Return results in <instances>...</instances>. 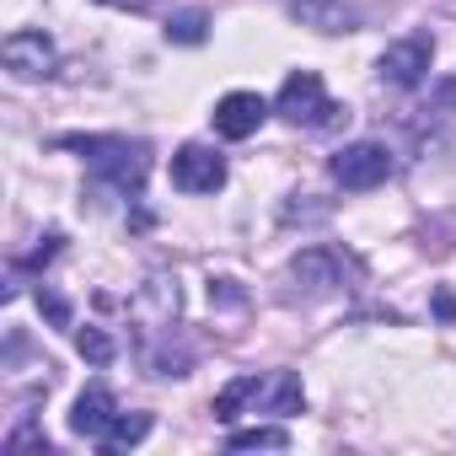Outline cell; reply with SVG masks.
Listing matches in <instances>:
<instances>
[{
  "mask_svg": "<svg viewBox=\"0 0 456 456\" xmlns=\"http://www.w3.org/2000/svg\"><path fill=\"white\" fill-rule=\"evenodd\" d=\"M274 113H280L285 124H296V129H328V124H338V113H349V108H338V102L328 97V86H322L317 70H296V76H285V86H280V97H274Z\"/></svg>",
  "mask_w": 456,
  "mask_h": 456,
  "instance_id": "obj_1",
  "label": "cell"
},
{
  "mask_svg": "<svg viewBox=\"0 0 456 456\" xmlns=\"http://www.w3.org/2000/svg\"><path fill=\"white\" fill-rule=\"evenodd\" d=\"M429 65H435V38H429V33H408V38L387 44L381 60H376L381 81H392V86H403V92L419 86V81L429 76Z\"/></svg>",
  "mask_w": 456,
  "mask_h": 456,
  "instance_id": "obj_2",
  "label": "cell"
},
{
  "mask_svg": "<svg viewBox=\"0 0 456 456\" xmlns=\"http://www.w3.org/2000/svg\"><path fill=\"white\" fill-rule=\"evenodd\" d=\"M328 167H333V177H338L349 193H365V188L387 183V172H392V151L376 145V140H354V145H344Z\"/></svg>",
  "mask_w": 456,
  "mask_h": 456,
  "instance_id": "obj_3",
  "label": "cell"
},
{
  "mask_svg": "<svg viewBox=\"0 0 456 456\" xmlns=\"http://www.w3.org/2000/svg\"><path fill=\"white\" fill-rule=\"evenodd\" d=\"M225 183V156L209 145H183L172 151V188L183 193H215Z\"/></svg>",
  "mask_w": 456,
  "mask_h": 456,
  "instance_id": "obj_4",
  "label": "cell"
},
{
  "mask_svg": "<svg viewBox=\"0 0 456 456\" xmlns=\"http://www.w3.org/2000/svg\"><path fill=\"white\" fill-rule=\"evenodd\" d=\"M209 118H215V134H220V140H248V134H258V124L269 118V102H264L258 92H225Z\"/></svg>",
  "mask_w": 456,
  "mask_h": 456,
  "instance_id": "obj_5",
  "label": "cell"
},
{
  "mask_svg": "<svg viewBox=\"0 0 456 456\" xmlns=\"http://www.w3.org/2000/svg\"><path fill=\"white\" fill-rule=\"evenodd\" d=\"M0 60H6V70H12V76L38 81V76H49V70H54V44H49L44 33L22 28V33H6V44H0Z\"/></svg>",
  "mask_w": 456,
  "mask_h": 456,
  "instance_id": "obj_6",
  "label": "cell"
},
{
  "mask_svg": "<svg viewBox=\"0 0 456 456\" xmlns=\"http://www.w3.org/2000/svg\"><path fill=\"white\" fill-rule=\"evenodd\" d=\"M290 280H296L306 296H328V290L344 285V258H338L333 248H306V253L290 258Z\"/></svg>",
  "mask_w": 456,
  "mask_h": 456,
  "instance_id": "obj_7",
  "label": "cell"
},
{
  "mask_svg": "<svg viewBox=\"0 0 456 456\" xmlns=\"http://www.w3.org/2000/svg\"><path fill=\"white\" fill-rule=\"evenodd\" d=\"M113 419H118V397H113L102 381H92V387L76 397V408H70V429L86 435V440H102Z\"/></svg>",
  "mask_w": 456,
  "mask_h": 456,
  "instance_id": "obj_8",
  "label": "cell"
},
{
  "mask_svg": "<svg viewBox=\"0 0 456 456\" xmlns=\"http://www.w3.org/2000/svg\"><path fill=\"white\" fill-rule=\"evenodd\" d=\"M290 17L306 22V28H317V33H354L360 28V12L344 6V0H296Z\"/></svg>",
  "mask_w": 456,
  "mask_h": 456,
  "instance_id": "obj_9",
  "label": "cell"
},
{
  "mask_svg": "<svg viewBox=\"0 0 456 456\" xmlns=\"http://www.w3.org/2000/svg\"><path fill=\"white\" fill-rule=\"evenodd\" d=\"M301 403H306V392H301V376L296 370H269L264 376V397H258V408L264 413H301Z\"/></svg>",
  "mask_w": 456,
  "mask_h": 456,
  "instance_id": "obj_10",
  "label": "cell"
},
{
  "mask_svg": "<svg viewBox=\"0 0 456 456\" xmlns=\"http://www.w3.org/2000/svg\"><path fill=\"white\" fill-rule=\"evenodd\" d=\"M258 397H264V376H237V381H225V387L215 392V419L232 424V419H242L248 403H253V413H258Z\"/></svg>",
  "mask_w": 456,
  "mask_h": 456,
  "instance_id": "obj_11",
  "label": "cell"
},
{
  "mask_svg": "<svg viewBox=\"0 0 456 456\" xmlns=\"http://www.w3.org/2000/svg\"><path fill=\"white\" fill-rule=\"evenodd\" d=\"M225 445L232 451H290V429L285 424H253V429H237Z\"/></svg>",
  "mask_w": 456,
  "mask_h": 456,
  "instance_id": "obj_12",
  "label": "cell"
},
{
  "mask_svg": "<svg viewBox=\"0 0 456 456\" xmlns=\"http://www.w3.org/2000/svg\"><path fill=\"white\" fill-rule=\"evenodd\" d=\"M151 435V413H118L113 424H108V435H102V451H129V445H140Z\"/></svg>",
  "mask_w": 456,
  "mask_h": 456,
  "instance_id": "obj_13",
  "label": "cell"
},
{
  "mask_svg": "<svg viewBox=\"0 0 456 456\" xmlns=\"http://www.w3.org/2000/svg\"><path fill=\"white\" fill-rule=\"evenodd\" d=\"M204 28H209V17H204L199 6H188V12H177V17L167 22V38H172V44H204Z\"/></svg>",
  "mask_w": 456,
  "mask_h": 456,
  "instance_id": "obj_14",
  "label": "cell"
},
{
  "mask_svg": "<svg viewBox=\"0 0 456 456\" xmlns=\"http://www.w3.org/2000/svg\"><path fill=\"white\" fill-rule=\"evenodd\" d=\"M76 349H81V360H92V365H108V360H113V338H108L102 328H81V333H76Z\"/></svg>",
  "mask_w": 456,
  "mask_h": 456,
  "instance_id": "obj_15",
  "label": "cell"
},
{
  "mask_svg": "<svg viewBox=\"0 0 456 456\" xmlns=\"http://www.w3.org/2000/svg\"><path fill=\"white\" fill-rule=\"evenodd\" d=\"M38 306L49 312V322H54V328H65V322H70V306H65L60 296H49V290H38Z\"/></svg>",
  "mask_w": 456,
  "mask_h": 456,
  "instance_id": "obj_16",
  "label": "cell"
},
{
  "mask_svg": "<svg viewBox=\"0 0 456 456\" xmlns=\"http://www.w3.org/2000/svg\"><path fill=\"white\" fill-rule=\"evenodd\" d=\"M113 6H129V12H145V6H156V0H113Z\"/></svg>",
  "mask_w": 456,
  "mask_h": 456,
  "instance_id": "obj_17",
  "label": "cell"
},
{
  "mask_svg": "<svg viewBox=\"0 0 456 456\" xmlns=\"http://www.w3.org/2000/svg\"><path fill=\"white\" fill-rule=\"evenodd\" d=\"M440 102H451V108H456V81H445V86H440Z\"/></svg>",
  "mask_w": 456,
  "mask_h": 456,
  "instance_id": "obj_18",
  "label": "cell"
}]
</instances>
